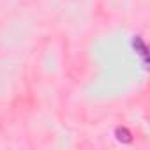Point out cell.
Here are the masks:
<instances>
[{"instance_id": "1", "label": "cell", "mask_w": 150, "mask_h": 150, "mask_svg": "<svg viewBox=\"0 0 150 150\" xmlns=\"http://www.w3.org/2000/svg\"><path fill=\"white\" fill-rule=\"evenodd\" d=\"M115 136H117V139L118 141H122V143H129L132 138H131V132H129V129H125V127H118L117 131H115Z\"/></svg>"}, {"instance_id": "2", "label": "cell", "mask_w": 150, "mask_h": 150, "mask_svg": "<svg viewBox=\"0 0 150 150\" xmlns=\"http://www.w3.org/2000/svg\"><path fill=\"white\" fill-rule=\"evenodd\" d=\"M132 44H134V46H138V50H139V53H141L143 57H146V48H145V44H143V41H141L139 37H134Z\"/></svg>"}]
</instances>
